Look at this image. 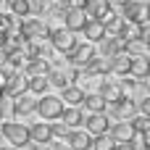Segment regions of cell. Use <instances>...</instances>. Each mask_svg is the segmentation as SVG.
<instances>
[{"mask_svg":"<svg viewBox=\"0 0 150 150\" xmlns=\"http://www.w3.org/2000/svg\"><path fill=\"white\" fill-rule=\"evenodd\" d=\"M18 34H21L24 42H26V40H47L50 26H47V21H42V18L26 16V18H21V24H18Z\"/></svg>","mask_w":150,"mask_h":150,"instance_id":"2","label":"cell"},{"mask_svg":"<svg viewBox=\"0 0 150 150\" xmlns=\"http://www.w3.org/2000/svg\"><path fill=\"white\" fill-rule=\"evenodd\" d=\"M98 45H100L98 55H100V58H108V61H111L113 55L124 53V40H119L116 34H105V40H100Z\"/></svg>","mask_w":150,"mask_h":150,"instance_id":"10","label":"cell"},{"mask_svg":"<svg viewBox=\"0 0 150 150\" xmlns=\"http://www.w3.org/2000/svg\"><path fill=\"white\" fill-rule=\"evenodd\" d=\"M45 150H69V148H66L63 142H55V140H50V142L45 145Z\"/></svg>","mask_w":150,"mask_h":150,"instance_id":"33","label":"cell"},{"mask_svg":"<svg viewBox=\"0 0 150 150\" xmlns=\"http://www.w3.org/2000/svg\"><path fill=\"white\" fill-rule=\"evenodd\" d=\"M84 24H87V13H84V11H66V16H63V29H69L71 34H76V32H82Z\"/></svg>","mask_w":150,"mask_h":150,"instance_id":"20","label":"cell"},{"mask_svg":"<svg viewBox=\"0 0 150 150\" xmlns=\"http://www.w3.org/2000/svg\"><path fill=\"white\" fill-rule=\"evenodd\" d=\"M108 127H111V119H108V113H84L82 129H84L90 137L108 134Z\"/></svg>","mask_w":150,"mask_h":150,"instance_id":"7","label":"cell"},{"mask_svg":"<svg viewBox=\"0 0 150 150\" xmlns=\"http://www.w3.org/2000/svg\"><path fill=\"white\" fill-rule=\"evenodd\" d=\"M84 87H79V84H69V87H63L61 90V103H63V108H82V103H84Z\"/></svg>","mask_w":150,"mask_h":150,"instance_id":"8","label":"cell"},{"mask_svg":"<svg viewBox=\"0 0 150 150\" xmlns=\"http://www.w3.org/2000/svg\"><path fill=\"white\" fill-rule=\"evenodd\" d=\"M113 150H134V148H132L129 142H121V145H116V148H113Z\"/></svg>","mask_w":150,"mask_h":150,"instance_id":"35","label":"cell"},{"mask_svg":"<svg viewBox=\"0 0 150 150\" xmlns=\"http://www.w3.org/2000/svg\"><path fill=\"white\" fill-rule=\"evenodd\" d=\"M34 113H40L42 116V121H58L61 119V113H63V103H61V98L58 95H42V98H37V108H34Z\"/></svg>","mask_w":150,"mask_h":150,"instance_id":"3","label":"cell"},{"mask_svg":"<svg viewBox=\"0 0 150 150\" xmlns=\"http://www.w3.org/2000/svg\"><path fill=\"white\" fill-rule=\"evenodd\" d=\"M150 74V61L148 55H134L132 58V63H129V74L127 76H132V79H137V82H145Z\"/></svg>","mask_w":150,"mask_h":150,"instance_id":"16","label":"cell"},{"mask_svg":"<svg viewBox=\"0 0 150 150\" xmlns=\"http://www.w3.org/2000/svg\"><path fill=\"white\" fill-rule=\"evenodd\" d=\"M129 63H132V55H127V53L113 55V58H111V74H116V76H127V74H129Z\"/></svg>","mask_w":150,"mask_h":150,"instance_id":"25","label":"cell"},{"mask_svg":"<svg viewBox=\"0 0 150 150\" xmlns=\"http://www.w3.org/2000/svg\"><path fill=\"white\" fill-rule=\"evenodd\" d=\"M50 5H53L50 0H29V13H34V18H40L50 11Z\"/></svg>","mask_w":150,"mask_h":150,"instance_id":"30","label":"cell"},{"mask_svg":"<svg viewBox=\"0 0 150 150\" xmlns=\"http://www.w3.org/2000/svg\"><path fill=\"white\" fill-rule=\"evenodd\" d=\"M11 108H13V116H16V119H24V116L34 113V108H37V98H32L29 92H24V95H16Z\"/></svg>","mask_w":150,"mask_h":150,"instance_id":"11","label":"cell"},{"mask_svg":"<svg viewBox=\"0 0 150 150\" xmlns=\"http://www.w3.org/2000/svg\"><path fill=\"white\" fill-rule=\"evenodd\" d=\"M50 71V61H26L24 63V69H21V74L24 76H45Z\"/></svg>","mask_w":150,"mask_h":150,"instance_id":"24","label":"cell"},{"mask_svg":"<svg viewBox=\"0 0 150 150\" xmlns=\"http://www.w3.org/2000/svg\"><path fill=\"white\" fill-rule=\"evenodd\" d=\"M82 111L84 113H105L108 111V103L103 100L100 92H87L84 95V103H82Z\"/></svg>","mask_w":150,"mask_h":150,"instance_id":"18","label":"cell"},{"mask_svg":"<svg viewBox=\"0 0 150 150\" xmlns=\"http://www.w3.org/2000/svg\"><path fill=\"white\" fill-rule=\"evenodd\" d=\"M98 92L103 95V100H105L108 105H116V103H121V100L127 98V95H124V90L119 87V82H113V79H103Z\"/></svg>","mask_w":150,"mask_h":150,"instance_id":"9","label":"cell"},{"mask_svg":"<svg viewBox=\"0 0 150 150\" xmlns=\"http://www.w3.org/2000/svg\"><path fill=\"white\" fill-rule=\"evenodd\" d=\"M63 145L69 150H90L92 148V137H90L84 129H71L69 137L63 140Z\"/></svg>","mask_w":150,"mask_h":150,"instance_id":"12","label":"cell"},{"mask_svg":"<svg viewBox=\"0 0 150 150\" xmlns=\"http://www.w3.org/2000/svg\"><path fill=\"white\" fill-rule=\"evenodd\" d=\"M11 3H13V0H0V5H11Z\"/></svg>","mask_w":150,"mask_h":150,"instance_id":"37","label":"cell"},{"mask_svg":"<svg viewBox=\"0 0 150 150\" xmlns=\"http://www.w3.org/2000/svg\"><path fill=\"white\" fill-rule=\"evenodd\" d=\"M50 140H53V137H50L47 121H37V124L29 127V142H32V145H47Z\"/></svg>","mask_w":150,"mask_h":150,"instance_id":"19","label":"cell"},{"mask_svg":"<svg viewBox=\"0 0 150 150\" xmlns=\"http://www.w3.org/2000/svg\"><path fill=\"white\" fill-rule=\"evenodd\" d=\"M8 8H11V16H16V18L32 16V13H29V0H13Z\"/></svg>","mask_w":150,"mask_h":150,"instance_id":"29","label":"cell"},{"mask_svg":"<svg viewBox=\"0 0 150 150\" xmlns=\"http://www.w3.org/2000/svg\"><path fill=\"white\" fill-rule=\"evenodd\" d=\"M26 92V76L21 71H11L5 74V95L16 98V95H24Z\"/></svg>","mask_w":150,"mask_h":150,"instance_id":"13","label":"cell"},{"mask_svg":"<svg viewBox=\"0 0 150 150\" xmlns=\"http://www.w3.org/2000/svg\"><path fill=\"white\" fill-rule=\"evenodd\" d=\"M148 13H150V8H148V3L145 0H127L124 5H121V18L124 21H129V24H148Z\"/></svg>","mask_w":150,"mask_h":150,"instance_id":"5","label":"cell"},{"mask_svg":"<svg viewBox=\"0 0 150 150\" xmlns=\"http://www.w3.org/2000/svg\"><path fill=\"white\" fill-rule=\"evenodd\" d=\"M129 127H132L134 134H148V132H150V116H140V113H134V116L129 119Z\"/></svg>","mask_w":150,"mask_h":150,"instance_id":"26","label":"cell"},{"mask_svg":"<svg viewBox=\"0 0 150 150\" xmlns=\"http://www.w3.org/2000/svg\"><path fill=\"white\" fill-rule=\"evenodd\" d=\"M116 142L108 137V134H100V137H92V148L90 150H113Z\"/></svg>","mask_w":150,"mask_h":150,"instance_id":"31","label":"cell"},{"mask_svg":"<svg viewBox=\"0 0 150 150\" xmlns=\"http://www.w3.org/2000/svg\"><path fill=\"white\" fill-rule=\"evenodd\" d=\"M0 121H3V105H0Z\"/></svg>","mask_w":150,"mask_h":150,"instance_id":"38","label":"cell"},{"mask_svg":"<svg viewBox=\"0 0 150 150\" xmlns=\"http://www.w3.org/2000/svg\"><path fill=\"white\" fill-rule=\"evenodd\" d=\"M82 34L87 37V42L90 45H98L100 40H105V26H103V21H95V18H87V24L82 26Z\"/></svg>","mask_w":150,"mask_h":150,"instance_id":"15","label":"cell"},{"mask_svg":"<svg viewBox=\"0 0 150 150\" xmlns=\"http://www.w3.org/2000/svg\"><path fill=\"white\" fill-rule=\"evenodd\" d=\"M47 90H50V84L45 76H26V92L32 98H42V95H47Z\"/></svg>","mask_w":150,"mask_h":150,"instance_id":"23","label":"cell"},{"mask_svg":"<svg viewBox=\"0 0 150 150\" xmlns=\"http://www.w3.org/2000/svg\"><path fill=\"white\" fill-rule=\"evenodd\" d=\"M47 127H50V137H53V140H61V142H63V140L69 137V132H71V129H69L66 124H61V121H50Z\"/></svg>","mask_w":150,"mask_h":150,"instance_id":"28","label":"cell"},{"mask_svg":"<svg viewBox=\"0 0 150 150\" xmlns=\"http://www.w3.org/2000/svg\"><path fill=\"white\" fill-rule=\"evenodd\" d=\"M61 124H66L69 129H82V121H84V111L82 108H63V113H61V119H58Z\"/></svg>","mask_w":150,"mask_h":150,"instance_id":"22","label":"cell"},{"mask_svg":"<svg viewBox=\"0 0 150 150\" xmlns=\"http://www.w3.org/2000/svg\"><path fill=\"white\" fill-rule=\"evenodd\" d=\"M108 137H111L116 145H121V142H129V140L134 137V132H132L129 121H111V127H108Z\"/></svg>","mask_w":150,"mask_h":150,"instance_id":"14","label":"cell"},{"mask_svg":"<svg viewBox=\"0 0 150 150\" xmlns=\"http://www.w3.org/2000/svg\"><path fill=\"white\" fill-rule=\"evenodd\" d=\"M84 13H87V18L103 21V18L111 13V5H108V0H87V5H84Z\"/></svg>","mask_w":150,"mask_h":150,"instance_id":"21","label":"cell"},{"mask_svg":"<svg viewBox=\"0 0 150 150\" xmlns=\"http://www.w3.org/2000/svg\"><path fill=\"white\" fill-rule=\"evenodd\" d=\"M69 11H84V5H87V0H61Z\"/></svg>","mask_w":150,"mask_h":150,"instance_id":"32","label":"cell"},{"mask_svg":"<svg viewBox=\"0 0 150 150\" xmlns=\"http://www.w3.org/2000/svg\"><path fill=\"white\" fill-rule=\"evenodd\" d=\"M47 45H50L55 53H63V55H69V53L76 47V37H74L69 29H63V26H55V29H50V34H47Z\"/></svg>","mask_w":150,"mask_h":150,"instance_id":"4","label":"cell"},{"mask_svg":"<svg viewBox=\"0 0 150 150\" xmlns=\"http://www.w3.org/2000/svg\"><path fill=\"white\" fill-rule=\"evenodd\" d=\"M124 53L127 55H148V42H142V40H127L124 42Z\"/></svg>","mask_w":150,"mask_h":150,"instance_id":"27","label":"cell"},{"mask_svg":"<svg viewBox=\"0 0 150 150\" xmlns=\"http://www.w3.org/2000/svg\"><path fill=\"white\" fill-rule=\"evenodd\" d=\"M5 98V74H0V100Z\"/></svg>","mask_w":150,"mask_h":150,"instance_id":"34","label":"cell"},{"mask_svg":"<svg viewBox=\"0 0 150 150\" xmlns=\"http://www.w3.org/2000/svg\"><path fill=\"white\" fill-rule=\"evenodd\" d=\"M0 134L5 137V142L16 150H24L29 145V127L21 121H3L0 124Z\"/></svg>","mask_w":150,"mask_h":150,"instance_id":"1","label":"cell"},{"mask_svg":"<svg viewBox=\"0 0 150 150\" xmlns=\"http://www.w3.org/2000/svg\"><path fill=\"white\" fill-rule=\"evenodd\" d=\"M0 145H3V134H0Z\"/></svg>","mask_w":150,"mask_h":150,"instance_id":"39","label":"cell"},{"mask_svg":"<svg viewBox=\"0 0 150 150\" xmlns=\"http://www.w3.org/2000/svg\"><path fill=\"white\" fill-rule=\"evenodd\" d=\"M45 79H47V84H50V87L63 90V87H69V84H71V71H66V69H61V66H50V71L45 74Z\"/></svg>","mask_w":150,"mask_h":150,"instance_id":"17","label":"cell"},{"mask_svg":"<svg viewBox=\"0 0 150 150\" xmlns=\"http://www.w3.org/2000/svg\"><path fill=\"white\" fill-rule=\"evenodd\" d=\"M98 55V47L90 42H76V47L66 55V61L71 63V69H87V63Z\"/></svg>","mask_w":150,"mask_h":150,"instance_id":"6","label":"cell"},{"mask_svg":"<svg viewBox=\"0 0 150 150\" xmlns=\"http://www.w3.org/2000/svg\"><path fill=\"white\" fill-rule=\"evenodd\" d=\"M0 150H16V148H11V145H0Z\"/></svg>","mask_w":150,"mask_h":150,"instance_id":"36","label":"cell"}]
</instances>
